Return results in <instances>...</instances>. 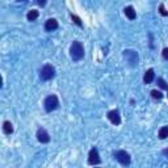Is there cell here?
I'll list each match as a JSON object with an SVG mask.
<instances>
[{"instance_id":"1","label":"cell","mask_w":168,"mask_h":168,"mask_svg":"<svg viewBox=\"0 0 168 168\" xmlns=\"http://www.w3.org/2000/svg\"><path fill=\"white\" fill-rule=\"evenodd\" d=\"M70 54H71V58L78 62L80 59H83L84 57V47H83V43L79 42V41H74L72 45L70 47Z\"/></svg>"},{"instance_id":"20","label":"cell","mask_w":168,"mask_h":168,"mask_svg":"<svg viewBox=\"0 0 168 168\" xmlns=\"http://www.w3.org/2000/svg\"><path fill=\"white\" fill-rule=\"evenodd\" d=\"M38 4H40V5H45V4H46V2H38Z\"/></svg>"},{"instance_id":"12","label":"cell","mask_w":168,"mask_h":168,"mask_svg":"<svg viewBox=\"0 0 168 168\" xmlns=\"http://www.w3.org/2000/svg\"><path fill=\"white\" fill-rule=\"evenodd\" d=\"M3 132H4V134H7V135L13 133V126H12V123L9 121H4V123H3Z\"/></svg>"},{"instance_id":"3","label":"cell","mask_w":168,"mask_h":168,"mask_svg":"<svg viewBox=\"0 0 168 168\" xmlns=\"http://www.w3.org/2000/svg\"><path fill=\"white\" fill-rule=\"evenodd\" d=\"M55 76V68L50 65H46V66H43L41 68V71H40V78L42 80H45V82H47V80H50Z\"/></svg>"},{"instance_id":"10","label":"cell","mask_w":168,"mask_h":168,"mask_svg":"<svg viewBox=\"0 0 168 168\" xmlns=\"http://www.w3.org/2000/svg\"><path fill=\"white\" fill-rule=\"evenodd\" d=\"M154 78H155V72H154L152 68H150V70H147V71H146L145 76H143V82H145L146 84H148V83H151V82H152Z\"/></svg>"},{"instance_id":"8","label":"cell","mask_w":168,"mask_h":168,"mask_svg":"<svg viewBox=\"0 0 168 168\" xmlns=\"http://www.w3.org/2000/svg\"><path fill=\"white\" fill-rule=\"evenodd\" d=\"M37 139L41 143H49L50 142V135H49V133L45 129H38V132H37Z\"/></svg>"},{"instance_id":"2","label":"cell","mask_w":168,"mask_h":168,"mask_svg":"<svg viewBox=\"0 0 168 168\" xmlns=\"http://www.w3.org/2000/svg\"><path fill=\"white\" fill-rule=\"evenodd\" d=\"M43 105H45V110H46V112H53V110H55V109L59 107L58 97L55 96V95L47 96V97L45 98V103H43Z\"/></svg>"},{"instance_id":"13","label":"cell","mask_w":168,"mask_h":168,"mask_svg":"<svg viewBox=\"0 0 168 168\" xmlns=\"http://www.w3.org/2000/svg\"><path fill=\"white\" fill-rule=\"evenodd\" d=\"M38 11H36V9H33V11H29L28 12V15H26V18L29 21H34V20H37L38 18Z\"/></svg>"},{"instance_id":"14","label":"cell","mask_w":168,"mask_h":168,"mask_svg":"<svg viewBox=\"0 0 168 168\" xmlns=\"http://www.w3.org/2000/svg\"><path fill=\"white\" fill-rule=\"evenodd\" d=\"M168 137V126H163L159 130V138L160 139H166Z\"/></svg>"},{"instance_id":"5","label":"cell","mask_w":168,"mask_h":168,"mask_svg":"<svg viewBox=\"0 0 168 168\" xmlns=\"http://www.w3.org/2000/svg\"><path fill=\"white\" fill-rule=\"evenodd\" d=\"M123 57H125L127 63L132 67H135L137 65H138V54H137L134 50H125L123 51Z\"/></svg>"},{"instance_id":"7","label":"cell","mask_w":168,"mask_h":168,"mask_svg":"<svg viewBox=\"0 0 168 168\" xmlns=\"http://www.w3.org/2000/svg\"><path fill=\"white\" fill-rule=\"evenodd\" d=\"M108 120L113 123V125H120L121 123V116H120V112L117 109L110 110L108 113Z\"/></svg>"},{"instance_id":"9","label":"cell","mask_w":168,"mask_h":168,"mask_svg":"<svg viewBox=\"0 0 168 168\" xmlns=\"http://www.w3.org/2000/svg\"><path fill=\"white\" fill-rule=\"evenodd\" d=\"M45 29L47 32H53V30L58 29V21L55 18H49V20L45 22Z\"/></svg>"},{"instance_id":"6","label":"cell","mask_w":168,"mask_h":168,"mask_svg":"<svg viewBox=\"0 0 168 168\" xmlns=\"http://www.w3.org/2000/svg\"><path fill=\"white\" fill-rule=\"evenodd\" d=\"M100 161H101V159H100V155H98L97 148L93 147L88 154V163L92 164V166H96V164L100 163Z\"/></svg>"},{"instance_id":"19","label":"cell","mask_w":168,"mask_h":168,"mask_svg":"<svg viewBox=\"0 0 168 168\" xmlns=\"http://www.w3.org/2000/svg\"><path fill=\"white\" fill-rule=\"evenodd\" d=\"M163 58L168 60V47H166L164 50H163Z\"/></svg>"},{"instance_id":"15","label":"cell","mask_w":168,"mask_h":168,"mask_svg":"<svg viewBox=\"0 0 168 168\" xmlns=\"http://www.w3.org/2000/svg\"><path fill=\"white\" fill-rule=\"evenodd\" d=\"M151 96L155 98V100H161V98H163V93L156 91V89H152L151 91Z\"/></svg>"},{"instance_id":"18","label":"cell","mask_w":168,"mask_h":168,"mask_svg":"<svg viewBox=\"0 0 168 168\" xmlns=\"http://www.w3.org/2000/svg\"><path fill=\"white\" fill-rule=\"evenodd\" d=\"M159 12H160L161 16H168V11H166L164 4H160V5H159Z\"/></svg>"},{"instance_id":"4","label":"cell","mask_w":168,"mask_h":168,"mask_svg":"<svg viewBox=\"0 0 168 168\" xmlns=\"http://www.w3.org/2000/svg\"><path fill=\"white\" fill-rule=\"evenodd\" d=\"M114 158L117 161H120L122 166H129L132 159H130V155L125 151V150H120V151H116L114 152Z\"/></svg>"},{"instance_id":"16","label":"cell","mask_w":168,"mask_h":168,"mask_svg":"<svg viewBox=\"0 0 168 168\" xmlns=\"http://www.w3.org/2000/svg\"><path fill=\"white\" fill-rule=\"evenodd\" d=\"M158 84H159V87L161 89H168V84H167V82L163 78H158Z\"/></svg>"},{"instance_id":"17","label":"cell","mask_w":168,"mask_h":168,"mask_svg":"<svg viewBox=\"0 0 168 168\" xmlns=\"http://www.w3.org/2000/svg\"><path fill=\"white\" fill-rule=\"evenodd\" d=\"M71 18H72V21L76 24L78 26H82L83 24H82V20H80V18L78 17V16H75V15H71Z\"/></svg>"},{"instance_id":"11","label":"cell","mask_w":168,"mask_h":168,"mask_svg":"<svg viewBox=\"0 0 168 168\" xmlns=\"http://www.w3.org/2000/svg\"><path fill=\"white\" fill-rule=\"evenodd\" d=\"M123 11H125L126 17H127V18H130V20H134V18L137 17V13H135V11H134V8L132 7V5H129V7H126Z\"/></svg>"}]
</instances>
